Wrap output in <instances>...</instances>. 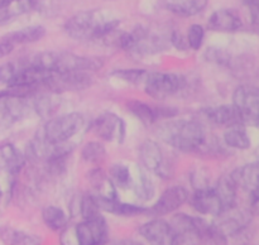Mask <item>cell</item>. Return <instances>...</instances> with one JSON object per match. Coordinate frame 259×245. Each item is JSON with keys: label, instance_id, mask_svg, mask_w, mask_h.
<instances>
[{"label": "cell", "instance_id": "3", "mask_svg": "<svg viewBox=\"0 0 259 245\" xmlns=\"http://www.w3.org/2000/svg\"><path fill=\"white\" fill-rule=\"evenodd\" d=\"M27 61L35 67L45 68L51 72H89L100 71L104 67V60L94 56H80L62 51H45L27 56Z\"/></svg>", "mask_w": 259, "mask_h": 245}, {"label": "cell", "instance_id": "30", "mask_svg": "<svg viewBox=\"0 0 259 245\" xmlns=\"http://www.w3.org/2000/svg\"><path fill=\"white\" fill-rule=\"evenodd\" d=\"M133 171L134 168L124 162H116L109 168V177L116 188L131 191L133 184Z\"/></svg>", "mask_w": 259, "mask_h": 245}, {"label": "cell", "instance_id": "47", "mask_svg": "<svg viewBox=\"0 0 259 245\" xmlns=\"http://www.w3.org/2000/svg\"><path fill=\"white\" fill-rule=\"evenodd\" d=\"M257 157H258V161H259V148H258V151H257Z\"/></svg>", "mask_w": 259, "mask_h": 245}, {"label": "cell", "instance_id": "27", "mask_svg": "<svg viewBox=\"0 0 259 245\" xmlns=\"http://www.w3.org/2000/svg\"><path fill=\"white\" fill-rule=\"evenodd\" d=\"M212 187H214L215 192L222 200L225 211L237 206V192L239 187H238L232 173L224 174V176L220 177Z\"/></svg>", "mask_w": 259, "mask_h": 245}, {"label": "cell", "instance_id": "35", "mask_svg": "<svg viewBox=\"0 0 259 245\" xmlns=\"http://www.w3.org/2000/svg\"><path fill=\"white\" fill-rule=\"evenodd\" d=\"M78 209H80V215L82 219H90V217L98 216L101 214L95 196L93 193H86L81 197L80 202H78Z\"/></svg>", "mask_w": 259, "mask_h": 245}, {"label": "cell", "instance_id": "15", "mask_svg": "<svg viewBox=\"0 0 259 245\" xmlns=\"http://www.w3.org/2000/svg\"><path fill=\"white\" fill-rule=\"evenodd\" d=\"M176 232L179 245H200L199 231H197V216L177 212L169 221Z\"/></svg>", "mask_w": 259, "mask_h": 245}, {"label": "cell", "instance_id": "19", "mask_svg": "<svg viewBox=\"0 0 259 245\" xmlns=\"http://www.w3.org/2000/svg\"><path fill=\"white\" fill-rule=\"evenodd\" d=\"M94 194V193H93ZM95 196V194H94ZM98 206L101 212H108V214L115 215V216L121 217H134L139 215L147 214L148 207L142 204H133V202H124L119 199L109 200L103 199V197L95 196Z\"/></svg>", "mask_w": 259, "mask_h": 245}, {"label": "cell", "instance_id": "1", "mask_svg": "<svg viewBox=\"0 0 259 245\" xmlns=\"http://www.w3.org/2000/svg\"><path fill=\"white\" fill-rule=\"evenodd\" d=\"M120 18L110 9L81 10L71 15L63 24V30L71 39L95 42L105 39L120 25Z\"/></svg>", "mask_w": 259, "mask_h": 245}, {"label": "cell", "instance_id": "25", "mask_svg": "<svg viewBox=\"0 0 259 245\" xmlns=\"http://www.w3.org/2000/svg\"><path fill=\"white\" fill-rule=\"evenodd\" d=\"M207 2L209 0H163V5L177 17L191 18L204 12Z\"/></svg>", "mask_w": 259, "mask_h": 245}, {"label": "cell", "instance_id": "46", "mask_svg": "<svg viewBox=\"0 0 259 245\" xmlns=\"http://www.w3.org/2000/svg\"><path fill=\"white\" fill-rule=\"evenodd\" d=\"M3 199V188H2V184H0V202H2Z\"/></svg>", "mask_w": 259, "mask_h": 245}, {"label": "cell", "instance_id": "37", "mask_svg": "<svg viewBox=\"0 0 259 245\" xmlns=\"http://www.w3.org/2000/svg\"><path fill=\"white\" fill-rule=\"evenodd\" d=\"M190 181H191L192 187L194 189H200V188H206V187H210V177L209 173H207L206 169L204 168H196L195 171H192L190 173Z\"/></svg>", "mask_w": 259, "mask_h": 245}, {"label": "cell", "instance_id": "43", "mask_svg": "<svg viewBox=\"0 0 259 245\" xmlns=\"http://www.w3.org/2000/svg\"><path fill=\"white\" fill-rule=\"evenodd\" d=\"M250 212L259 215V189L250 192Z\"/></svg>", "mask_w": 259, "mask_h": 245}, {"label": "cell", "instance_id": "29", "mask_svg": "<svg viewBox=\"0 0 259 245\" xmlns=\"http://www.w3.org/2000/svg\"><path fill=\"white\" fill-rule=\"evenodd\" d=\"M223 141L228 148L235 149V151H247L252 144L250 136L248 135L243 125H235L225 129L223 134Z\"/></svg>", "mask_w": 259, "mask_h": 245}, {"label": "cell", "instance_id": "7", "mask_svg": "<svg viewBox=\"0 0 259 245\" xmlns=\"http://www.w3.org/2000/svg\"><path fill=\"white\" fill-rule=\"evenodd\" d=\"M138 156L141 166L147 172H151L162 179H169L174 176V162L164 154L161 144L157 140L152 139L144 140L139 146Z\"/></svg>", "mask_w": 259, "mask_h": 245}, {"label": "cell", "instance_id": "48", "mask_svg": "<svg viewBox=\"0 0 259 245\" xmlns=\"http://www.w3.org/2000/svg\"><path fill=\"white\" fill-rule=\"evenodd\" d=\"M258 126H259V124H258Z\"/></svg>", "mask_w": 259, "mask_h": 245}, {"label": "cell", "instance_id": "41", "mask_svg": "<svg viewBox=\"0 0 259 245\" xmlns=\"http://www.w3.org/2000/svg\"><path fill=\"white\" fill-rule=\"evenodd\" d=\"M243 2L247 5L248 10H249L253 23L259 24V0H243Z\"/></svg>", "mask_w": 259, "mask_h": 245}, {"label": "cell", "instance_id": "44", "mask_svg": "<svg viewBox=\"0 0 259 245\" xmlns=\"http://www.w3.org/2000/svg\"><path fill=\"white\" fill-rule=\"evenodd\" d=\"M110 245H143L141 241H137V240L133 239H121L118 240V241L111 242Z\"/></svg>", "mask_w": 259, "mask_h": 245}, {"label": "cell", "instance_id": "40", "mask_svg": "<svg viewBox=\"0 0 259 245\" xmlns=\"http://www.w3.org/2000/svg\"><path fill=\"white\" fill-rule=\"evenodd\" d=\"M15 71H17V63H15V61H10V62L0 65V85L7 87L10 81H12Z\"/></svg>", "mask_w": 259, "mask_h": 245}, {"label": "cell", "instance_id": "14", "mask_svg": "<svg viewBox=\"0 0 259 245\" xmlns=\"http://www.w3.org/2000/svg\"><path fill=\"white\" fill-rule=\"evenodd\" d=\"M189 201L192 209L204 216L218 217L225 212L224 205L212 186L194 189V192L190 193Z\"/></svg>", "mask_w": 259, "mask_h": 245}, {"label": "cell", "instance_id": "45", "mask_svg": "<svg viewBox=\"0 0 259 245\" xmlns=\"http://www.w3.org/2000/svg\"><path fill=\"white\" fill-rule=\"evenodd\" d=\"M15 2H19V0H0V9H5V8L14 4Z\"/></svg>", "mask_w": 259, "mask_h": 245}, {"label": "cell", "instance_id": "32", "mask_svg": "<svg viewBox=\"0 0 259 245\" xmlns=\"http://www.w3.org/2000/svg\"><path fill=\"white\" fill-rule=\"evenodd\" d=\"M106 157H108V151L101 140H90L83 144V146L81 148L82 161L95 167H99L101 163H104Z\"/></svg>", "mask_w": 259, "mask_h": 245}, {"label": "cell", "instance_id": "36", "mask_svg": "<svg viewBox=\"0 0 259 245\" xmlns=\"http://www.w3.org/2000/svg\"><path fill=\"white\" fill-rule=\"evenodd\" d=\"M8 235V242L10 245H40V237L32 232L12 230Z\"/></svg>", "mask_w": 259, "mask_h": 245}, {"label": "cell", "instance_id": "6", "mask_svg": "<svg viewBox=\"0 0 259 245\" xmlns=\"http://www.w3.org/2000/svg\"><path fill=\"white\" fill-rule=\"evenodd\" d=\"M189 81L185 76L164 71H148L143 82V90L154 100H166L185 91Z\"/></svg>", "mask_w": 259, "mask_h": 245}, {"label": "cell", "instance_id": "2", "mask_svg": "<svg viewBox=\"0 0 259 245\" xmlns=\"http://www.w3.org/2000/svg\"><path fill=\"white\" fill-rule=\"evenodd\" d=\"M154 131L159 140L181 153H200L209 139L204 124L196 119H167Z\"/></svg>", "mask_w": 259, "mask_h": 245}, {"label": "cell", "instance_id": "20", "mask_svg": "<svg viewBox=\"0 0 259 245\" xmlns=\"http://www.w3.org/2000/svg\"><path fill=\"white\" fill-rule=\"evenodd\" d=\"M88 179L95 191V196L103 197V199L115 200L118 197V188L113 181L110 179L109 174L104 171L101 167H94L88 172Z\"/></svg>", "mask_w": 259, "mask_h": 245}, {"label": "cell", "instance_id": "23", "mask_svg": "<svg viewBox=\"0 0 259 245\" xmlns=\"http://www.w3.org/2000/svg\"><path fill=\"white\" fill-rule=\"evenodd\" d=\"M25 161V156L20 153L15 145L10 143L0 145V172L15 176L22 171Z\"/></svg>", "mask_w": 259, "mask_h": 245}, {"label": "cell", "instance_id": "4", "mask_svg": "<svg viewBox=\"0 0 259 245\" xmlns=\"http://www.w3.org/2000/svg\"><path fill=\"white\" fill-rule=\"evenodd\" d=\"M85 115L78 111H71L48 119L39 134L47 143L53 145H65V144L77 145L76 138L81 131L85 130Z\"/></svg>", "mask_w": 259, "mask_h": 245}, {"label": "cell", "instance_id": "31", "mask_svg": "<svg viewBox=\"0 0 259 245\" xmlns=\"http://www.w3.org/2000/svg\"><path fill=\"white\" fill-rule=\"evenodd\" d=\"M42 220L46 226L52 231H62L70 221L65 210L55 205H48L42 210Z\"/></svg>", "mask_w": 259, "mask_h": 245}, {"label": "cell", "instance_id": "18", "mask_svg": "<svg viewBox=\"0 0 259 245\" xmlns=\"http://www.w3.org/2000/svg\"><path fill=\"white\" fill-rule=\"evenodd\" d=\"M252 219V212L244 211V210L237 209V206L228 211L223 212L220 216L217 217V221H214L220 229L224 231L228 237L232 235H237L242 232Z\"/></svg>", "mask_w": 259, "mask_h": 245}, {"label": "cell", "instance_id": "21", "mask_svg": "<svg viewBox=\"0 0 259 245\" xmlns=\"http://www.w3.org/2000/svg\"><path fill=\"white\" fill-rule=\"evenodd\" d=\"M131 191L133 192L134 197L139 202H148L151 201L156 193V187H154L153 181H152L149 172L142 166H136L133 171V184H132Z\"/></svg>", "mask_w": 259, "mask_h": 245}, {"label": "cell", "instance_id": "12", "mask_svg": "<svg viewBox=\"0 0 259 245\" xmlns=\"http://www.w3.org/2000/svg\"><path fill=\"white\" fill-rule=\"evenodd\" d=\"M190 192L184 186H169L161 193L157 201L148 207L147 214L154 217H162L174 214L189 201Z\"/></svg>", "mask_w": 259, "mask_h": 245}, {"label": "cell", "instance_id": "42", "mask_svg": "<svg viewBox=\"0 0 259 245\" xmlns=\"http://www.w3.org/2000/svg\"><path fill=\"white\" fill-rule=\"evenodd\" d=\"M14 50V45L10 44L9 42H7V40L3 39V38H0V58H4L7 57V56H9Z\"/></svg>", "mask_w": 259, "mask_h": 245}, {"label": "cell", "instance_id": "17", "mask_svg": "<svg viewBox=\"0 0 259 245\" xmlns=\"http://www.w3.org/2000/svg\"><path fill=\"white\" fill-rule=\"evenodd\" d=\"M201 114L212 125L225 126V128H230V126L235 125L244 126L239 111L237 110V108L233 104H230V105L209 106V108L202 109Z\"/></svg>", "mask_w": 259, "mask_h": 245}, {"label": "cell", "instance_id": "38", "mask_svg": "<svg viewBox=\"0 0 259 245\" xmlns=\"http://www.w3.org/2000/svg\"><path fill=\"white\" fill-rule=\"evenodd\" d=\"M205 58L207 62L217 63V65H229L230 55L224 50L217 47L207 48L205 52Z\"/></svg>", "mask_w": 259, "mask_h": 245}, {"label": "cell", "instance_id": "34", "mask_svg": "<svg viewBox=\"0 0 259 245\" xmlns=\"http://www.w3.org/2000/svg\"><path fill=\"white\" fill-rule=\"evenodd\" d=\"M205 28L204 25L199 24V23H195V24H191L187 29L186 38L187 43H189L190 50L192 51H200L204 45L205 42Z\"/></svg>", "mask_w": 259, "mask_h": 245}, {"label": "cell", "instance_id": "16", "mask_svg": "<svg viewBox=\"0 0 259 245\" xmlns=\"http://www.w3.org/2000/svg\"><path fill=\"white\" fill-rule=\"evenodd\" d=\"M243 27V20L239 13L234 9L223 8L210 14L207 18V28L212 32L234 33Z\"/></svg>", "mask_w": 259, "mask_h": 245}, {"label": "cell", "instance_id": "8", "mask_svg": "<svg viewBox=\"0 0 259 245\" xmlns=\"http://www.w3.org/2000/svg\"><path fill=\"white\" fill-rule=\"evenodd\" d=\"M90 129L96 138L108 143L123 144L126 136V124L121 116L113 111H104L93 123Z\"/></svg>", "mask_w": 259, "mask_h": 245}, {"label": "cell", "instance_id": "26", "mask_svg": "<svg viewBox=\"0 0 259 245\" xmlns=\"http://www.w3.org/2000/svg\"><path fill=\"white\" fill-rule=\"evenodd\" d=\"M239 188L250 192L259 189V161L245 164L232 172Z\"/></svg>", "mask_w": 259, "mask_h": 245}, {"label": "cell", "instance_id": "33", "mask_svg": "<svg viewBox=\"0 0 259 245\" xmlns=\"http://www.w3.org/2000/svg\"><path fill=\"white\" fill-rule=\"evenodd\" d=\"M147 73H148V70H143V68H119V70H114L111 76L129 85L142 86L146 80Z\"/></svg>", "mask_w": 259, "mask_h": 245}, {"label": "cell", "instance_id": "13", "mask_svg": "<svg viewBox=\"0 0 259 245\" xmlns=\"http://www.w3.org/2000/svg\"><path fill=\"white\" fill-rule=\"evenodd\" d=\"M138 234L149 245H179L174 227L162 217H154L142 224Z\"/></svg>", "mask_w": 259, "mask_h": 245}, {"label": "cell", "instance_id": "28", "mask_svg": "<svg viewBox=\"0 0 259 245\" xmlns=\"http://www.w3.org/2000/svg\"><path fill=\"white\" fill-rule=\"evenodd\" d=\"M61 100L57 93L39 92L33 96L34 114L42 119H50L55 116L56 111L60 109Z\"/></svg>", "mask_w": 259, "mask_h": 245}, {"label": "cell", "instance_id": "5", "mask_svg": "<svg viewBox=\"0 0 259 245\" xmlns=\"http://www.w3.org/2000/svg\"><path fill=\"white\" fill-rule=\"evenodd\" d=\"M61 245H108L109 226L103 214L68 224L61 231Z\"/></svg>", "mask_w": 259, "mask_h": 245}, {"label": "cell", "instance_id": "11", "mask_svg": "<svg viewBox=\"0 0 259 245\" xmlns=\"http://www.w3.org/2000/svg\"><path fill=\"white\" fill-rule=\"evenodd\" d=\"M125 108L144 125H153L158 121L176 118L177 110L171 106L151 105L143 100L132 99L125 103Z\"/></svg>", "mask_w": 259, "mask_h": 245}, {"label": "cell", "instance_id": "24", "mask_svg": "<svg viewBox=\"0 0 259 245\" xmlns=\"http://www.w3.org/2000/svg\"><path fill=\"white\" fill-rule=\"evenodd\" d=\"M197 231L200 245H228V236L215 222L197 216Z\"/></svg>", "mask_w": 259, "mask_h": 245}, {"label": "cell", "instance_id": "39", "mask_svg": "<svg viewBox=\"0 0 259 245\" xmlns=\"http://www.w3.org/2000/svg\"><path fill=\"white\" fill-rule=\"evenodd\" d=\"M168 42L175 50L180 51V52H186V51L190 50L186 34L181 33L180 30H172L171 34H169Z\"/></svg>", "mask_w": 259, "mask_h": 245}, {"label": "cell", "instance_id": "9", "mask_svg": "<svg viewBox=\"0 0 259 245\" xmlns=\"http://www.w3.org/2000/svg\"><path fill=\"white\" fill-rule=\"evenodd\" d=\"M233 105L242 116L244 125L259 124V87L252 85H242L233 93Z\"/></svg>", "mask_w": 259, "mask_h": 245}, {"label": "cell", "instance_id": "10", "mask_svg": "<svg viewBox=\"0 0 259 245\" xmlns=\"http://www.w3.org/2000/svg\"><path fill=\"white\" fill-rule=\"evenodd\" d=\"M94 83V77L89 72H53L52 77L45 87V92L60 93L78 92L86 90Z\"/></svg>", "mask_w": 259, "mask_h": 245}, {"label": "cell", "instance_id": "22", "mask_svg": "<svg viewBox=\"0 0 259 245\" xmlns=\"http://www.w3.org/2000/svg\"><path fill=\"white\" fill-rule=\"evenodd\" d=\"M46 28L40 24L35 25H27V27L19 28V29L10 30L7 34L3 35V39L9 42L14 47L17 45L32 44V43L39 42L40 39L46 37Z\"/></svg>", "mask_w": 259, "mask_h": 245}]
</instances>
